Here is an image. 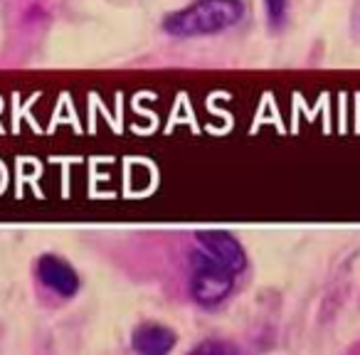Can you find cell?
Here are the masks:
<instances>
[{
	"instance_id": "cell-1",
	"label": "cell",
	"mask_w": 360,
	"mask_h": 355,
	"mask_svg": "<svg viewBox=\"0 0 360 355\" xmlns=\"http://www.w3.org/2000/svg\"><path fill=\"white\" fill-rule=\"evenodd\" d=\"M247 15L245 0H193L163 18V32L175 40L210 37L237 27Z\"/></svg>"
},
{
	"instance_id": "cell-2",
	"label": "cell",
	"mask_w": 360,
	"mask_h": 355,
	"mask_svg": "<svg viewBox=\"0 0 360 355\" xmlns=\"http://www.w3.org/2000/svg\"><path fill=\"white\" fill-rule=\"evenodd\" d=\"M235 271L198 247L191 254V296L202 309L220 306L235 289Z\"/></svg>"
},
{
	"instance_id": "cell-3",
	"label": "cell",
	"mask_w": 360,
	"mask_h": 355,
	"mask_svg": "<svg viewBox=\"0 0 360 355\" xmlns=\"http://www.w3.org/2000/svg\"><path fill=\"white\" fill-rule=\"evenodd\" d=\"M195 242L200 250H205L210 257H215L220 264H225L230 271L242 274L247 269V252L242 242L227 230H200L195 232Z\"/></svg>"
},
{
	"instance_id": "cell-4",
	"label": "cell",
	"mask_w": 360,
	"mask_h": 355,
	"mask_svg": "<svg viewBox=\"0 0 360 355\" xmlns=\"http://www.w3.org/2000/svg\"><path fill=\"white\" fill-rule=\"evenodd\" d=\"M37 279L52 291V294L62 296V299H72L79 294L82 279L77 269L60 254H42L35 264Z\"/></svg>"
},
{
	"instance_id": "cell-5",
	"label": "cell",
	"mask_w": 360,
	"mask_h": 355,
	"mask_svg": "<svg viewBox=\"0 0 360 355\" xmlns=\"http://www.w3.org/2000/svg\"><path fill=\"white\" fill-rule=\"evenodd\" d=\"M131 345L136 353L143 355H165L175 348V330L158 321H143L131 333Z\"/></svg>"
},
{
	"instance_id": "cell-6",
	"label": "cell",
	"mask_w": 360,
	"mask_h": 355,
	"mask_svg": "<svg viewBox=\"0 0 360 355\" xmlns=\"http://www.w3.org/2000/svg\"><path fill=\"white\" fill-rule=\"evenodd\" d=\"M264 11L271 30H281L286 22V13H289V0H264Z\"/></svg>"
},
{
	"instance_id": "cell-7",
	"label": "cell",
	"mask_w": 360,
	"mask_h": 355,
	"mask_svg": "<svg viewBox=\"0 0 360 355\" xmlns=\"http://www.w3.org/2000/svg\"><path fill=\"white\" fill-rule=\"evenodd\" d=\"M198 353H207V350H212V353H217V350H232L230 345H222V343H202V345H198Z\"/></svg>"
}]
</instances>
